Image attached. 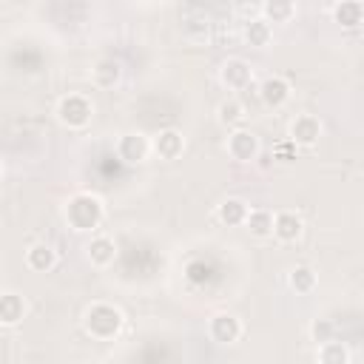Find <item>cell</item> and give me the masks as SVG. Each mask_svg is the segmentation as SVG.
Wrapping results in <instances>:
<instances>
[{
  "label": "cell",
  "instance_id": "603a6c76",
  "mask_svg": "<svg viewBox=\"0 0 364 364\" xmlns=\"http://www.w3.org/2000/svg\"><path fill=\"white\" fill-rule=\"evenodd\" d=\"M316 358H318L321 364H350V361H353V353H350V347H347L344 341L330 338V341L318 344Z\"/></svg>",
  "mask_w": 364,
  "mask_h": 364
},
{
  "label": "cell",
  "instance_id": "8992f818",
  "mask_svg": "<svg viewBox=\"0 0 364 364\" xmlns=\"http://www.w3.org/2000/svg\"><path fill=\"white\" fill-rule=\"evenodd\" d=\"M242 333H245V324H242V318L236 313L219 310V313H213L208 318V336H210V341H216L222 347L236 344L242 338Z\"/></svg>",
  "mask_w": 364,
  "mask_h": 364
},
{
  "label": "cell",
  "instance_id": "5bb4252c",
  "mask_svg": "<svg viewBox=\"0 0 364 364\" xmlns=\"http://www.w3.org/2000/svg\"><path fill=\"white\" fill-rule=\"evenodd\" d=\"M273 40V26L259 14V17H250L242 23V43L250 46V48H264L270 46Z\"/></svg>",
  "mask_w": 364,
  "mask_h": 364
},
{
  "label": "cell",
  "instance_id": "4fadbf2b",
  "mask_svg": "<svg viewBox=\"0 0 364 364\" xmlns=\"http://www.w3.org/2000/svg\"><path fill=\"white\" fill-rule=\"evenodd\" d=\"M85 256H88L91 267H100V270L102 267H111L117 262V242L111 236H105V233H97V236L88 239Z\"/></svg>",
  "mask_w": 364,
  "mask_h": 364
},
{
  "label": "cell",
  "instance_id": "7c38bea8",
  "mask_svg": "<svg viewBox=\"0 0 364 364\" xmlns=\"http://www.w3.org/2000/svg\"><path fill=\"white\" fill-rule=\"evenodd\" d=\"M151 145H154V154L159 159H179L182 151H185V134L179 128H162L159 134L151 136Z\"/></svg>",
  "mask_w": 364,
  "mask_h": 364
},
{
  "label": "cell",
  "instance_id": "5b68a950",
  "mask_svg": "<svg viewBox=\"0 0 364 364\" xmlns=\"http://www.w3.org/2000/svg\"><path fill=\"white\" fill-rule=\"evenodd\" d=\"M225 151L233 162H253L262 151V142H259V134L250 131V128H233L228 131V139H225Z\"/></svg>",
  "mask_w": 364,
  "mask_h": 364
},
{
  "label": "cell",
  "instance_id": "d6986e66",
  "mask_svg": "<svg viewBox=\"0 0 364 364\" xmlns=\"http://www.w3.org/2000/svg\"><path fill=\"white\" fill-rule=\"evenodd\" d=\"M333 20L341 28H358V26H364V3L361 0H338L333 6Z\"/></svg>",
  "mask_w": 364,
  "mask_h": 364
},
{
  "label": "cell",
  "instance_id": "ac0fdd59",
  "mask_svg": "<svg viewBox=\"0 0 364 364\" xmlns=\"http://www.w3.org/2000/svg\"><path fill=\"white\" fill-rule=\"evenodd\" d=\"M91 80L97 88H114L122 80V63L114 57H100L91 65Z\"/></svg>",
  "mask_w": 364,
  "mask_h": 364
},
{
  "label": "cell",
  "instance_id": "6da1fadb",
  "mask_svg": "<svg viewBox=\"0 0 364 364\" xmlns=\"http://www.w3.org/2000/svg\"><path fill=\"white\" fill-rule=\"evenodd\" d=\"M63 219H65L68 228L77 230V233H94V230L102 225V219H105V205H102V199H100L97 193H91V191H77V193H71V196L65 199V205H63Z\"/></svg>",
  "mask_w": 364,
  "mask_h": 364
},
{
  "label": "cell",
  "instance_id": "8fae6325",
  "mask_svg": "<svg viewBox=\"0 0 364 364\" xmlns=\"http://www.w3.org/2000/svg\"><path fill=\"white\" fill-rule=\"evenodd\" d=\"M304 233V219L296 210H279L273 216V239L282 245H293L299 242Z\"/></svg>",
  "mask_w": 364,
  "mask_h": 364
},
{
  "label": "cell",
  "instance_id": "ba28073f",
  "mask_svg": "<svg viewBox=\"0 0 364 364\" xmlns=\"http://www.w3.org/2000/svg\"><path fill=\"white\" fill-rule=\"evenodd\" d=\"M256 91H259V100H262L267 108H282V105H287L290 97H293V85H290V80L282 77V74H267V77L259 82Z\"/></svg>",
  "mask_w": 364,
  "mask_h": 364
},
{
  "label": "cell",
  "instance_id": "7a4b0ae2",
  "mask_svg": "<svg viewBox=\"0 0 364 364\" xmlns=\"http://www.w3.org/2000/svg\"><path fill=\"white\" fill-rule=\"evenodd\" d=\"M125 327V316L111 301H91L82 313V330L94 341H114Z\"/></svg>",
  "mask_w": 364,
  "mask_h": 364
},
{
  "label": "cell",
  "instance_id": "44dd1931",
  "mask_svg": "<svg viewBox=\"0 0 364 364\" xmlns=\"http://www.w3.org/2000/svg\"><path fill=\"white\" fill-rule=\"evenodd\" d=\"M273 210L270 208H250L247 213V222H245V230L256 239H267L273 236Z\"/></svg>",
  "mask_w": 364,
  "mask_h": 364
},
{
  "label": "cell",
  "instance_id": "ffe728a7",
  "mask_svg": "<svg viewBox=\"0 0 364 364\" xmlns=\"http://www.w3.org/2000/svg\"><path fill=\"white\" fill-rule=\"evenodd\" d=\"M259 14L270 23V26H284L296 17V0H262Z\"/></svg>",
  "mask_w": 364,
  "mask_h": 364
},
{
  "label": "cell",
  "instance_id": "e0dca14e",
  "mask_svg": "<svg viewBox=\"0 0 364 364\" xmlns=\"http://www.w3.org/2000/svg\"><path fill=\"white\" fill-rule=\"evenodd\" d=\"M247 119V108L239 97H225L219 105H216V122L228 131L233 128H242V122Z\"/></svg>",
  "mask_w": 364,
  "mask_h": 364
},
{
  "label": "cell",
  "instance_id": "2e32d148",
  "mask_svg": "<svg viewBox=\"0 0 364 364\" xmlns=\"http://www.w3.org/2000/svg\"><path fill=\"white\" fill-rule=\"evenodd\" d=\"M57 250L48 245V242H34L28 250H26V267L31 273H48L57 267Z\"/></svg>",
  "mask_w": 364,
  "mask_h": 364
},
{
  "label": "cell",
  "instance_id": "30bf717a",
  "mask_svg": "<svg viewBox=\"0 0 364 364\" xmlns=\"http://www.w3.org/2000/svg\"><path fill=\"white\" fill-rule=\"evenodd\" d=\"M28 316V301L17 290H3L0 293V327H17Z\"/></svg>",
  "mask_w": 364,
  "mask_h": 364
},
{
  "label": "cell",
  "instance_id": "484cf974",
  "mask_svg": "<svg viewBox=\"0 0 364 364\" xmlns=\"http://www.w3.org/2000/svg\"><path fill=\"white\" fill-rule=\"evenodd\" d=\"M361 28H364V26H361Z\"/></svg>",
  "mask_w": 364,
  "mask_h": 364
},
{
  "label": "cell",
  "instance_id": "7402d4cb",
  "mask_svg": "<svg viewBox=\"0 0 364 364\" xmlns=\"http://www.w3.org/2000/svg\"><path fill=\"white\" fill-rule=\"evenodd\" d=\"M287 284H290V290H293L296 296H310V293L318 287V276H316L313 267L296 264V267L287 273Z\"/></svg>",
  "mask_w": 364,
  "mask_h": 364
},
{
  "label": "cell",
  "instance_id": "9c48e42d",
  "mask_svg": "<svg viewBox=\"0 0 364 364\" xmlns=\"http://www.w3.org/2000/svg\"><path fill=\"white\" fill-rule=\"evenodd\" d=\"M287 136L293 145H301V148H310L318 142L321 136V119L316 114H296L287 125Z\"/></svg>",
  "mask_w": 364,
  "mask_h": 364
},
{
  "label": "cell",
  "instance_id": "d4e9b609",
  "mask_svg": "<svg viewBox=\"0 0 364 364\" xmlns=\"http://www.w3.org/2000/svg\"><path fill=\"white\" fill-rule=\"evenodd\" d=\"M330 338H336V321H330V318H313L310 321V341H316V347H318V344H324Z\"/></svg>",
  "mask_w": 364,
  "mask_h": 364
},
{
  "label": "cell",
  "instance_id": "52a82bcc",
  "mask_svg": "<svg viewBox=\"0 0 364 364\" xmlns=\"http://www.w3.org/2000/svg\"><path fill=\"white\" fill-rule=\"evenodd\" d=\"M219 82L228 88V91H245L253 85V68L247 60L242 57H228L222 65H219Z\"/></svg>",
  "mask_w": 364,
  "mask_h": 364
},
{
  "label": "cell",
  "instance_id": "cb8c5ba5",
  "mask_svg": "<svg viewBox=\"0 0 364 364\" xmlns=\"http://www.w3.org/2000/svg\"><path fill=\"white\" fill-rule=\"evenodd\" d=\"M182 34L191 40V43H208L210 37V20L205 14H191L185 23H182Z\"/></svg>",
  "mask_w": 364,
  "mask_h": 364
},
{
  "label": "cell",
  "instance_id": "3957f363",
  "mask_svg": "<svg viewBox=\"0 0 364 364\" xmlns=\"http://www.w3.org/2000/svg\"><path fill=\"white\" fill-rule=\"evenodd\" d=\"M54 117L63 128L68 131H82L91 125L94 119V102L85 97V94H63L57 100V108H54Z\"/></svg>",
  "mask_w": 364,
  "mask_h": 364
},
{
  "label": "cell",
  "instance_id": "277c9868",
  "mask_svg": "<svg viewBox=\"0 0 364 364\" xmlns=\"http://www.w3.org/2000/svg\"><path fill=\"white\" fill-rule=\"evenodd\" d=\"M114 154L122 165H142L154 154V145L142 131H125L114 139Z\"/></svg>",
  "mask_w": 364,
  "mask_h": 364
},
{
  "label": "cell",
  "instance_id": "9a60e30c",
  "mask_svg": "<svg viewBox=\"0 0 364 364\" xmlns=\"http://www.w3.org/2000/svg\"><path fill=\"white\" fill-rule=\"evenodd\" d=\"M247 213H250V205L245 199H239V196H228L216 208V219L222 225H228V228H245Z\"/></svg>",
  "mask_w": 364,
  "mask_h": 364
}]
</instances>
